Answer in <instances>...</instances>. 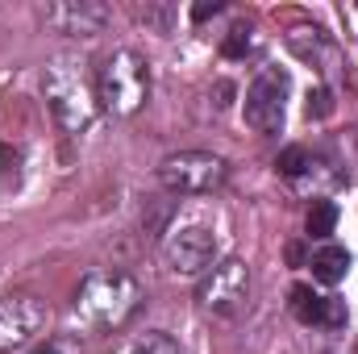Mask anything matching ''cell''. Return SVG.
<instances>
[{
	"instance_id": "cell-5",
	"label": "cell",
	"mask_w": 358,
	"mask_h": 354,
	"mask_svg": "<svg viewBox=\"0 0 358 354\" xmlns=\"http://www.w3.org/2000/svg\"><path fill=\"white\" fill-rule=\"evenodd\" d=\"M196 300L204 313L213 317H234L246 300H250V267L242 259H225L217 263L196 288Z\"/></svg>"
},
{
	"instance_id": "cell-9",
	"label": "cell",
	"mask_w": 358,
	"mask_h": 354,
	"mask_svg": "<svg viewBox=\"0 0 358 354\" xmlns=\"http://www.w3.org/2000/svg\"><path fill=\"white\" fill-rule=\"evenodd\" d=\"M283 92H287V76L279 71H263L250 92H246V125L259 134H275L283 125Z\"/></svg>"
},
{
	"instance_id": "cell-15",
	"label": "cell",
	"mask_w": 358,
	"mask_h": 354,
	"mask_svg": "<svg viewBox=\"0 0 358 354\" xmlns=\"http://www.w3.org/2000/svg\"><path fill=\"white\" fill-rule=\"evenodd\" d=\"M321 325H329V330L346 325V300H338V296H325V304H321Z\"/></svg>"
},
{
	"instance_id": "cell-16",
	"label": "cell",
	"mask_w": 358,
	"mask_h": 354,
	"mask_svg": "<svg viewBox=\"0 0 358 354\" xmlns=\"http://www.w3.org/2000/svg\"><path fill=\"white\" fill-rule=\"evenodd\" d=\"M221 50H225V59H242V55L250 50V29H242V25H238V29H229V38H225V46H221Z\"/></svg>"
},
{
	"instance_id": "cell-17",
	"label": "cell",
	"mask_w": 358,
	"mask_h": 354,
	"mask_svg": "<svg viewBox=\"0 0 358 354\" xmlns=\"http://www.w3.org/2000/svg\"><path fill=\"white\" fill-rule=\"evenodd\" d=\"M34 354H80V342H76V338H55V342L38 346Z\"/></svg>"
},
{
	"instance_id": "cell-13",
	"label": "cell",
	"mask_w": 358,
	"mask_h": 354,
	"mask_svg": "<svg viewBox=\"0 0 358 354\" xmlns=\"http://www.w3.org/2000/svg\"><path fill=\"white\" fill-rule=\"evenodd\" d=\"M129 354H179V342L171 334H159V330H155V334H142Z\"/></svg>"
},
{
	"instance_id": "cell-10",
	"label": "cell",
	"mask_w": 358,
	"mask_h": 354,
	"mask_svg": "<svg viewBox=\"0 0 358 354\" xmlns=\"http://www.w3.org/2000/svg\"><path fill=\"white\" fill-rule=\"evenodd\" d=\"M346 267H350V255H346L342 246H321V250L313 255V275H317L321 283H342V279H346Z\"/></svg>"
},
{
	"instance_id": "cell-1",
	"label": "cell",
	"mask_w": 358,
	"mask_h": 354,
	"mask_svg": "<svg viewBox=\"0 0 358 354\" xmlns=\"http://www.w3.org/2000/svg\"><path fill=\"white\" fill-rule=\"evenodd\" d=\"M42 96L59 121L63 134H88L92 121L100 117V96H96V76L88 63H80L76 55H59L46 63L42 71Z\"/></svg>"
},
{
	"instance_id": "cell-7",
	"label": "cell",
	"mask_w": 358,
	"mask_h": 354,
	"mask_svg": "<svg viewBox=\"0 0 358 354\" xmlns=\"http://www.w3.org/2000/svg\"><path fill=\"white\" fill-rule=\"evenodd\" d=\"M217 234L208 225H183V229H171L167 242H163V259L171 271L179 275H200V271H213L217 267Z\"/></svg>"
},
{
	"instance_id": "cell-3",
	"label": "cell",
	"mask_w": 358,
	"mask_h": 354,
	"mask_svg": "<svg viewBox=\"0 0 358 354\" xmlns=\"http://www.w3.org/2000/svg\"><path fill=\"white\" fill-rule=\"evenodd\" d=\"M96 96L104 113L134 117L150 96V63L138 50H113L96 67Z\"/></svg>"
},
{
	"instance_id": "cell-8",
	"label": "cell",
	"mask_w": 358,
	"mask_h": 354,
	"mask_svg": "<svg viewBox=\"0 0 358 354\" xmlns=\"http://www.w3.org/2000/svg\"><path fill=\"white\" fill-rule=\"evenodd\" d=\"M42 21L59 34H71V38H96L108 25V4H100V0H55L42 8Z\"/></svg>"
},
{
	"instance_id": "cell-14",
	"label": "cell",
	"mask_w": 358,
	"mask_h": 354,
	"mask_svg": "<svg viewBox=\"0 0 358 354\" xmlns=\"http://www.w3.org/2000/svg\"><path fill=\"white\" fill-rule=\"evenodd\" d=\"M279 176H287V179H296V176H304V167H308V150L304 146H287L283 155H279Z\"/></svg>"
},
{
	"instance_id": "cell-19",
	"label": "cell",
	"mask_w": 358,
	"mask_h": 354,
	"mask_svg": "<svg viewBox=\"0 0 358 354\" xmlns=\"http://www.w3.org/2000/svg\"><path fill=\"white\" fill-rule=\"evenodd\" d=\"M221 13V0H200V4H192V21H208V17H217Z\"/></svg>"
},
{
	"instance_id": "cell-12",
	"label": "cell",
	"mask_w": 358,
	"mask_h": 354,
	"mask_svg": "<svg viewBox=\"0 0 358 354\" xmlns=\"http://www.w3.org/2000/svg\"><path fill=\"white\" fill-rule=\"evenodd\" d=\"M304 225H308V238H329L334 225H338V204H334V200H313Z\"/></svg>"
},
{
	"instance_id": "cell-18",
	"label": "cell",
	"mask_w": 358,
	"mask_h": 354,
	"mask_svg": "<svg viewBox=\"0 0 358 354\" xmlns=\"http://www.w3.org/2000/svg\"><path fill=\"white\" fill-rule=\"evenodd\" d=\"M329 108H334V96H329L325 88L317 92V96H308V117H325Z\"/></svg>"
},
{
	"instance_id": "cell-4",
	"label": "cell",
	"mask_w": 358,
	"mask_h": 354,
	"mask_svg": "<svg viewBox=\"0 0 358 354\" xmlns=\"http://www.w3.org/2000/svg\"><path fill=\"white\" fill-rule=\"evenodd\" d=\"M229 176L225 159L208 155V150H179L171 159L159 163V183L171 192V196H204V192H217Z\"/></svg>"
},
{
	"instance_id": "cell-11",
	"label": "cell",
	"mask_w": 358,
	"mask_h": 354,
	"mask_svg": "<svg viewBox=\"0 0 358 354\" xmlns=\"http://www.w3.org/2000/svg\"><path fill=\"white\" fill-rule=\"evenodd\" d=\"M321 304H325V296H317L308 283H296V288H292V313H296V321L321 325Z\"/></svg>"
},
{
	"instance_id": "cell-6",
	"label": "cell",
	"mask_w": 358,
	"mask_h": 354,
	"mask_svg": "<svg viewBox=\"0 0 358 354\" xmlns=\"http://www.w3.org/2000/svg\"><path fill=\"white\" fill-rule=\"evenodd\" d=\"M50 313L38 296H0V354H13L21 346H29L42 330H46Z\"/></svg>"
},
{
	"instance_id": "cell-2",
	"label": "cell",
	"mask_w": 358,
	"mask_h": 354,
	"mask_svg": "<svg viewBox=\"0 0 358 354\" xmlns=\"http://www.w3.org/2000/svg\"><path fill=\"white\" fill-rule=\"evenodd\" d=\"M138 283L125 271H96L76 292V321L88 330H113L138 309Z\"/></svg>"
}]
</instances>
